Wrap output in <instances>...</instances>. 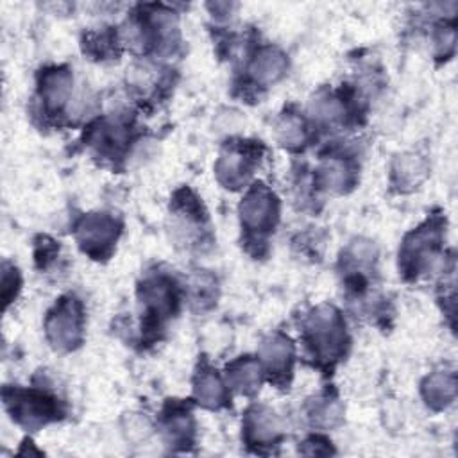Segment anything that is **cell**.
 Masks as SVG:
<instances>
[{
	"label": "cell",
	"mask_w": 458,
	"mask_h": 458,
	"mask_svg": "<svg viewBox=\"0 0 458 458\" xmlns=\"http://www.w3.org/2000/svg\"><path fill=\"white\" fill-rule=\"evenodd\" d=\"M120 224L107 213H89L77 225V242L82 252L95 259L107 258L118 240Z\"/></svg>",
	"instance_id": "52a82bcc"
},
{
	"label": "cell",
	"mask_w": 458,
	"mask_h": 458,
	"mask_svg": "<svg viewBox=\"0 0 458 458\" xmlns=\"http://www.w3.org/2000/svg\"><path fill=\"white\" fill-rule=\"evenodd\" d=\"M286 66H288L286 55L279 48L263 47L252 57L249 64V73L258 84L267 86L279 81L284 75Z\"/></svg>",
	"instance_id": "4fadbf2b"
},
{
	"label": "cell",
	"mask_w": 458,
	"mask_h": 458,
	"mask_svg": "<svg viewBox=\"0 0 458 458\" xmlns=\"http://www.w3.org/2000/svg\"><path fill=\"white\" fill-rule=\"evenodd\" d=\"M304 342L317 360L324 363L340 360L347 347L345 322L340 311L327 304L315 308L304 322Z\"/></svg>",
	"instance_id": "6da1fadb"
},
{
	"label": "cell",
	"mask_w": 458,
	"mask_h": 458,
	"mask_svg": "<svg viewBox=\"0 0 458 458\" xmlns=\"http://www.w3.org/2000/svg\"><path fill=\"white\" fill-rule=\"evenodd\" d=\"M20 274H18V268H14V265H9V263H4V272H2V299H4V304L7 306L18 293L20 290Z\"/></svg>",
	"instance_id": "7402d4cb"
},
{
	"label": "cell",
	"mask_w": 458,
	"mask_h": 458,
	"mask_svg": "<svg viewBox=\"0 0 458 458\" xmlns=\"http://www.w3.org/2000/svg\"><path fill=\"white\" fill-rule=\"evenodd\" d=\"M4 403L11 417L27 429H38L61 415L57 399L41 390L4 388Z\"/></svg>",
	"instance_id": "3957f363"
},
{
	"label": "cell",
	"mask_w": 458,
	"mask_h": 458,
	"mask_svg": "<svg viewBox=\"0 0 458 458\" xmlns=\"http://www.w3.org/2000/svg\"><path fill=\"white\" fill-rule=\"evenodd\" d=\"M45 333L52 347L59 351H72L81 345L84 336V311L81 301L72 295L61 297L47 315Z\"/></svg>",
	"instance_id": "277c9868"
},
{
	"label": "cell",
	"mask_w": 458,
	"mask_h": 458,
	"mask_svg": "<svg viewBox=\"0 0 458 458\" xmlns=\"http://www.w3.org/2000/svg\"><path fill=\"white\" fill-rule=\"evenodd\" d=\"M140 302L143 304L145 331L161 329V324L175 311L179 297L175 283L166 276H150L138 288Z\"/></svg>",
	"instance_id": "5b68a950"
},
{
	"label": "cell",
	"mask_w": 458,
	"mask_h": 458,
	"mask_svg": "<svg viewBox=\"0 0 458 458\" xmlns=\"http://www.w3.org/2000/svg\"><path fill=\"white\" fill-rule=\"evenodd\" d=\"M259 363L263 372L270 376L276 383L286 381V376L292 374L293 365V344L288 336L274 333L267 336L259 345Z\"/></svg>",
	"instance_id": "9c48e42d"
},
{
	"label": "cell",
	"mask_w": 458,
	"mask_h": 458,
	"mask_svg": "<svg viewBox=\"0 0 458 458\" xmlns=\"http://www.w3.org/2000/svg\"><path fill=\"white\" fill-rule=\"evenodd\" d=\"M308 417L313 426L333 428L342 419V406L335 395H318L308 404Z\"/></svg>",
	"instance_id": "d6986e66"
},
{
	"label": "cell",
	"mask_w": 458,
	"mask_h": 458,
	"mask_svg": "<svg viewBox=\"0 0 458 458\" xmlns=\"http://www.w3.org/2000/svg\"><path fill=\"white\" fill-rule=\"evenodd\" d=\"M279 216V202L270 188L263 182H256L243 197L240 204V220L250 234H268L274 231Z\"/></svg>",
	"instance_id": "8992f818"
},
{
	"label": "cell",
	"mask_w": 458,
	"mask_h": 458,
	"mask_svg": "<svg viewBox=\"0 0 458 458\" xmlns=\"http://www.w3.org/2000/svg\"><path fill=\"white\" fill-rule=\"evenodd\" d=\"M263 367L259 363V360L243 356L236 361H233L231 365H227V386L234 388L240 394L250 395L256 390H259L261 379H263Z\"/></svg>",
	"instance_id": "5bb4252c"
},
{
	"label": "cell",
	"mask_w": 458,
	"mask_h": 458,
	"mask_svg": "<svg viewBox=\"0 0 458 458\" xmlns=\"http://www.w3.org/2000/svg\"><path fill=\"white\" fill-rule=\"evenodd\" d=\"M426 161L415 154H403L392 165V181L399 190H411L426 177Z\"/></svg>",
	"instance_id": "ac0fdd59"
},
{
	"label": "cell",
	"mask_w": 458,
	"mask_h": 458,
	"mask_svg": "<svg viewBox=\"0 0 458 458\" xmlns=\"http://www.w3.org/2000/svg\"><path fill=\"white\" fill-rule=\"evenodd\" d=\"M317 182L331 191H345L356 182V166L349 157H324L317 168Z\"/></svg>",
	"instance_id": "7c38bea8"
},
{
	"label": "cell",
	"mask_w": 458,
	"mask_h": 458,
	"mask_svg": "<svg viewBox=\"0 0 458 458\" xmlns=\"http://www.w3.org/2000/svg\"><path fill=\"white\" fill-rule=\"evenodd\" d=\"M283 426L274 410L256 404L247 410L243 419V437L254 445H272L281 438Z\"/></svg>",
	"instance_id": "30bf717a"
},
{
	"label": "cell",
	"mask_w": 458,
	"mask_h": 458,
	"mask_svg": "<svg viewBox=\"0 0 458 458\" xmlns=\"http://www.w3.org/2000/svg\"><path fill=\"white\" fill-rule=\"evenodd\" d=\"M311 116L320 123H336L345 116V106L342 98L331 93H318L310 104Z\"/></svg>",
	"instance_id": "44dd1931"
},
{
	"label": "cell",
	"mask_w": 458,
	"mask_h": 458,
	"mask_svg": "<svg viewBox=\"0 0 458 458\" xmlns=\"http://www.w3.org/2000/svg\"><path fill=\"white\" fill-rule=\"evenodd\" d=\"M276 132H277V140L281 141V145H284L288 148L302 147L308 138L306 123L295 113H284L276 125Z\"/></svg>",
	"instance_id": "ffe728a7"
},
{
	"label": "cell",
	"mask_w": 458,
	"mask_h": 458,
	"mask_svg": "<svg viewBox=\"0 0 458 458\" xmlns=\"http://www.w3.org/2000/svg\"><path fill=\"white\" fill-rule=\"evenodd\" d=\"M163 433L172 444H190L193 437V419L190 408L179 403H170L163 413Z\"/></svg>",
	"instance_id": "2e32d148"
},
{
	"label": "cell",
	"mask_w": 458,
	"mask_h": 458,
	"mask_svg": "<svg viewBox=\"0 0 458 458\" xmlns=\"http://www.w3.org/2000/svg\"><path fill=\"white\" fill-rule=\"evenodd\" d=\"M72 72L66 66L47 68L39 73V98L48 113L61 111L72 95Z\"/></svg>",
	"instance_id": "8fae6325"
},
{
	"label": "cell",
	"mask_w": 458,
	"mask_h": 458,
	"mask_svg": "<svg viewBox=\"0 0 458 458\" xmlns=\"http://www.w3.org/2000/svg\"><path fill=\"white\" fill-rule=\"evenodd\" d=\"M320 440H322L320 437H311V438H310V440H306L304 444H320ZM306 454H322V451H320V449H317V445H315V447H313L311 451H308Z\"/></svg>",
	"instance_id": "d4e9b609"
},
{
	"label": "cell",
	"mask_w": 458,
	"mask_h": 458,
	"mask_svg": "<svg viewBox=\"0 0 458 458\" xmlns=\"http://www.w3.org/2000/svg\"><path fill=\"white\" fill-rule=\"evenodd\" d=\"M422 395L429 408L442 410L456 395V377L453 372H435L422 383Z\"/></svg>",
	"instance_id": "e0dca14e"
},
{
	"label": "cell",
	"mask_w": 458,
	"mask_h": 458,
	"mask_svg": "<svg viewBox=\"0 0 458 458\" xmlns=\"http://www.w3.org/2000/svg\"><path fill=\"white\" fill-rule=\"evenodd\" d=\"M442 247V218H429L413 229L399 250V268L406 277H419L429 272Z\"/></svg>",
	"instance_id": "7a4b0ae2"
},
{
	"label": "cell",
	"mask_w": 458,
	"mask_h": 458,
	"mask_svg": "<svg viewBox=\"0 0 458 458\" xmlns=\"http://www.w3.org/2000/svg\"><path fill=\"white\" fill-rule=\"evenodd\" d=\"M259 159V145H252V143H236V145H229L227 148L222 150L216 165H215V172L218 181L231 190L242 188L243 184H247L249 177L252 175L254 166L258 165Z\"/></svg>",
	"instance_id": "ba28073f"
},
{
	"label": "cell",
	"mask_w": 458,
	"mask_h": 458,
	"mask_svg": "<svg viewBox=\"0 0 458 458\" xmlns=\"http://www.w3.org/2000/svg\"><path fill=\"white\" fill-rule=\"evenodd\" d=\"M193 394H195V399L199 404L211 408V410L225 406L229 401L225 385L222 383L218 374L206 365L200 367L199 372L195 374Z\"/></svg>",
	"instance_id": "9a60e30c"
},
{
	"label": "cell",
	"mask_w": 458,
	"mask_h": 458,
	"mask_svg": "<svg viewBox=\"0 0 458 458\" xmlns=\"http://www.w3.org/2000/svg\"><path fill=\"white\" fill-rule=\"evenodd\" d=\"M435 47L438 48L440 55H451L454 48V29L451 25H440L435 34Z\"/></svg>",
	"instance_id": "cb8c5ba5"
},
{
	"label": "cell",
	"mask_w": 458,
	"mask_h": 458,
	"mask_svg": "<svg viewBox=\"0 0 458 458\" xmlns=\"http://www.w3.org/2000/svg\"><path fill=\"white\" fill-rule=\"evenodd\" d=\"M191 297H193V302H199L200 306H208L211 304L213 301V286L215 283L206 277V276H199L191 281Z\"/></svg>",
	"instance_id": "603a6c76"
}]
</instances>
